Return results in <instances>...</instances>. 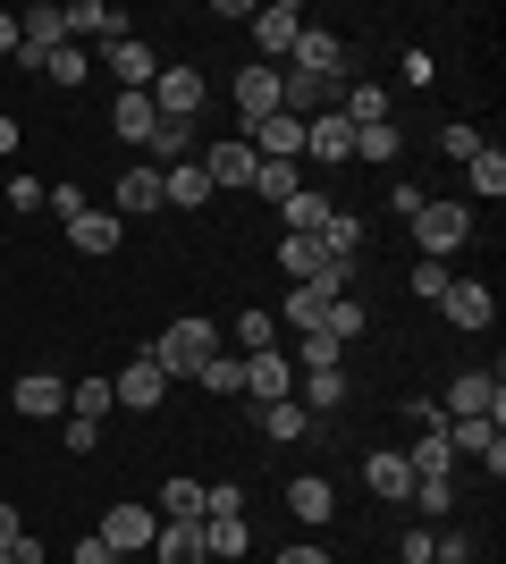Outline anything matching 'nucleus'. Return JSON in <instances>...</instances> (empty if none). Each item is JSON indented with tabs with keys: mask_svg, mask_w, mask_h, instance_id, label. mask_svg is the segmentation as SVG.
I'll return each mask as SVG.
<instances>
[{
	"mask_svg": "<svg viewBox=\"0 0 506 564\" xmlns=\"http://www.w3.org/2000/svg\"><path fill=\"white\" fill-rule=\"evenodd\" d=\"M212 354H219V329H212V321H169V329L152 337V362H161V379H194Z\"/></svg>",
	"mask_w": 506,
	"mask_h": 564,
	"instance_id": "obj_1",
	"label": "nucleus"
},
{
	"mask_svg": "<svg viewBox=\"0 0 506 564\" xmlns=\"http://www.w3.org/2000/svg\"><path fill=\"white\" fill-rule=\"evenodd\" d=\"M448 422H506V379L498 371H456L448 379V397H439Z\"/></svg>",
	"mask_w": 506,
	"mask_h": 564,
	"instance_id": "obj_2",
	"label": "nucleus"
},
{
	"mask_svg": "<svg viewBox=\"0 0 506 564\" xmlns=\"http://www.w3.org/2000/svg\"><path fill=\"white\" fill-rule=\"evenodd\" d=\"M413 245H422V261H456L473 245V212L464 203H422L413 212Z\"/></svg>",
	"mask_w": 506,
	"mask_h": 564,
	"instance_id": "obj_3",
	"label": "nucleus"
},
{
	"mask_svg": "<svg viewBox=\"0 0 506 564\" xmlns=\"http://www.w3.org/2000/svg\"><path fill=\"white\" fill-rule=\"evenodd\" d=\"M245 25H254V59H262V68H279V59L295 51V34H304V9H295V0H262Z\"/></svg>",
	"mask_w": 506,
	"mask_h": 564,
	"instance_id": "obj_4",
	"label": "nucleus"
},
{
	"mask_svg": "<svg viewBox=\"0 0 506 564\" xmlns=\"http://www.w3.org/2000/svg\"><path fill=\"white\" fill-rule=\"evenodd\" d=\"M101 540H110V556H152L161 514H152V506H136V497H119V506L101 514Z\"/></svg>",
	"mask_w": 506,
	"mask_h": 564,
	"instance_id": "obj_5",
	"label": "nucleus"
},
{
	"mask_svg": "<svg viewBox=\"0 0 506 564\" xmlns=\"http://www.w3.org/2000/svg\"><path fill=\"white\" fill-rule=\"evenodd\" d=\"M194 161H203V177H212V194H245V186H254V169H262V161H254V143H245V135H228V143H203Z\"/></svg>",
	"mask_w": 506,
	"mask_h": 564,
	"instance_id": "obj_6",
	"label": "nucleus"
},
{
	"mask_svg": "<svg viewBox=\"0 0 506 564\" xmlns=\"http://www.w3.org/2000/svg\"><path fill=\"white\" fill-rule=\"evenodd\" d=\"M212 101V85H203V68H186V59H169L161 76H152V110L161 118H194Z\"/></svg>",
	"mask_w": 506,
	"mask_h": 564,
	"instance_id": "obj_7",
	"label": "nucleus"
},
{
	"mask_svg": "<svg viewBox=\"0 0 506 564\" xmlns=\"http://www.w3.org/2000/svg\"><path fill=\"white\" fill-rule=\"evenodd\" d=\"M228 101H237V118H245V127H262V118L279 110V68L245 59V68H237V85H228Z\"/></svg>",
	"mask_w": 506,
	"mask_h": 564,
	"instance_id": "obj_8",
	"label": "nucleus"
},
{
	"mask_svg": "<svg viewBox=\"0 0 506 564\" xmlns=\"http://www.w3.org/2000/svg\"><path fill=\"white\" fill-rule=\"evenodd\" d=\"M245 397H254V404H279V397H295V362H288V346L245 354Z\"/></svg>",
	"mask_w": 506,
	"mask_h": 564,
	"instance_id": "obj_9",
	"label": "nucleus"
},
{
	"mask_svg": "<svg viewBox=\"0 0 506 564\" xmlns=\"http://www.w3.org/2000/svg\"><path fill=\"white\" fill-rule=\"evenodd\" d=\"M18 413L25 422H68V379L60 371H25L18 379Z\"/></svg>",
	"mask_w": 506,
	"mask_h": 564,
	"instance_id": "obj_10",
	"label": "nucleus"
},
{
	"mask_svg": "<svg viewBox=\"0 0 506 564\" xmlns=\"http://www.w3.org/2000/svg\"><path fill=\"white\" fill-rule=\"evenodd\" d=\"M448 447H456V464L473 455V464H482L489 480L506 471V438H498V422H448Z\"/></svg>",
	"mask_w": 506,
	"mask_h": 564,
	"instance_id": "obj_11",
	"label": "nucleus"
},
{
	"mask_svg": "<svg viewBox=\"0 0 506 564\" xmlns=\"http://www.w3.org/2000/svg\"><path fill=\"white\" fill-rule=\"evenodd\" d=\"M439 312H448L456 329H473V337H482L489 321H498V295H489L482 279H456V286H448V295H439Z\"/></svg>",
	"mask_w": 506,
	"mask_h": 564,
	"instance_id": "obj_12",
	"label": "nucleus"
},
{
	"mask_svg": "<svg viewBox=\"0 0 506 564\" xmlns=\"http://www.w3.org/2000/svg\"><path fill=\"white\" fill-rule=\"evenodd\" d=\"M101 68L119 76L127 94H152V76H161V68H152V43H136V34H119V43H101Z\"/></svg>",
	"mask_w": 506,
	"mask_h": 564,
	"instance_id": "obj_13",
	"label": "nucleus"
},
{
	"mask_svg": "<svg viewBox=\"0 0 506 564\" xmlns=\"http://www.w3.org/2000/svg\"><path fill=\"white\" fill-rule=\"evenodd\" d=\"M288 68H295V76H346V43H337V34H321V25H304V34H295V51H288Z\"/></svg>",
	"mask_w": 506,
	"mask_h": 564,
	"instance_id": "obj_14",
	"label": "nucleus"
},
{
	"mask_svg": "<svg viewBox=\"0 0 506 564\" xmlns=\"http://www.w3.org/2000/svg\"><path fill=\"white\" fill-rule=\"evenodd\" d=\"M346 295L337 279H313V286H288V329L295 337H321V321H330V304Z\"/></svg>",
	"mask_w": 506,
	"mask_h": 564,
	"instance_id": "obj_15",
	"label": "nucleus"
},
{
	"mask_svg": "<svg viewBox=\"0 0 506 564\" xmlns=\"http://www.w3.org/2000/svg\"><path fill=\"white\" fill-rule=\"evenodd\" d=\"M245 143H254V161H304V127H295L288 110H270L262 127H245Z\"/></svg>",
	"mask_w": 506,
	"mask_h": 564,
	"instance_id": "obj_16",
	"label": "nucleus"
},
{
	"mask_svg": "<svg viewBox=\"0 0 506 564\" xmlns=\"http://www.w3.org/2000/svg\"><path fill=\"white\" fill-rule=\"evenodd\" d=\"M127 34V9L110 0H68V43H119Z\"/></svg>",
	"mask_w": 506,
	"mask_h": 564,
	"instance_id": "obj_17",
	"label": "nucleus"
},
{
	"mask_svg": "<svg viewBox=\"0 0 506 564\" xmlns=\"http://www.w3.org/2000/svg\"><path fill=\"white\" fill-rule=\"evenodd\" d=\"M203 203H212L203 161H169V169H161V212H203Z\"/></svg>",
	"mask_w": 506,
	"mask_h": 564,
	"instance_id": "obj_18",
	"label": "nucleus"
},
{
	"mask_svg": "<svg viewBox=\"0 0 506 564\" xmlns=\"http://www.w3.org/2000/svg\"><path fill=\"white\" fill-rule=\"evenodd\" d=\"M304 161H321V169H346L355 161V127H346V118H313V127H304Z\"/></svg>",
	"mask_w": 506,
	"mask_h": 564,
	"instance_id": "obj_19",
	"label": "nucleus"
},
{
	"mask_svg": "<svg viewBox=\"0 0 506 564\" xmlns=\"http://www.w3.org/2000/svg\"><path fill=\"white\" fill-rule=\"evenodd\" d=\"M110 397H119V404H136V413H161V397H169L161 362H152V354H144V362H127V371L110 379Z\"/></svg>",
	"mask_w": 506,
	"mask_h": 564,
	"instance_id": "obj_20",
	"label": "nucleus"
},
{
	"mask_svg": "<svg viewBox=\"0 0 506 564\" xmlns=\"http://www.w3.org/2000/svg\"><path fill=\"white\" fill-rule=\"evenodd\" d=\"M119 236H127V219H119V212H94V203L68 219V245H76V253H94V261L119 253Z\"/></svg>",
	"mask_w": 506,
	"mask_h": 564,
	"instance_id": "obj_21",
	"label": "nucleus"
},
{
	"mask_svg": "<svg viewBox=\"0 0 506 564\" xmlns=\"http://www.w3.org/2000/svg\"><path fill=\"white\" fill-rule=\"evenodd\" d=\"M110 212L119 219H144V212H161V169H119V194H110Z\"/></svg>",
	"mask_w": 506,
	"mask_h": 564,
	"instance_id": "obj_22",
	"label": "nucleus"
},
{
	"mask_svg": "<svg viewBox=\"0 0 506 564\" xmlns=\"http://www.w3.org/2000/svg\"><path fill=\"white\" fill-rule=\"evenodd\" d=\"M254 430L279 438V447H295V438H313V413H304L295 397H279V404H254Z\"/></svg>",
	"mask_w": 506,
	"mask_h": 564,
	"instance_id": "obj_23",
	"label": "nucleus"
},
{
	"mask_svg": "<svg viewBox=\"0 0 506 564\" xmlns=\"http://www.w3.org/2000/svg\"><path fill=\"white\" fill-rule=\"evenodd\" d=\"M288 514L295 522H330L337 514V489L321 480V471H295V480H288Z\"/></svg>",
	"mask_w": 506,
	"mask_h": 564,
	"instance_id": "obj_24",
	"label": "nucleus"
},
{
	"mask_svg": "<svg viewBox=\"0 0 506 564\" xmlns=\"http://www.w3.org/2000/svg\"><path fill=\"white\" fill-rule=\"evenodd\" d=\"M330 212H337L330 194L304 186V194H288V203H279V228H288V236H321V228H330Z\"/></svg>",
	"mask_w": 506,
	"mask_h": 564,
	"instance_id": "obj_25",
	"label": "nucleus"
},
{
	"mask_svg": "<svg viewBox=\"0 0 506 564\" xmlns=\"http://www.w3.org/2000/svg\"><path fill=\"white\" fill-rule=\"evenodd\" d=\"M245 547H254L245 514H203V556H212V564H237Z\"/></svg>",
	"mask_w": 506,
	"mask_h": 564,
	"instance_id": "obj_26",
	"label": "nucleus"
},
{
	"mask_svg": "<svg viewBox=\"0 0 506 564\" xmlns=\"http://www.w3.org/2000/svg\"><path fill=\"white\" fill-rule=\"evenodd\" d=\"M406 471H413V480H456V447H448V430H422L413 455H406Z\"/></svg>",
	"mask_w": 506,
	"mask_h": 564,
	"instance_id": "obj_27",
	"label": "nucleus"
},
{
	"mask_svg": "<svg viewBox=\"0 0 506 564\" xmlns=\"http://www.w3.org/2000/svg\"><path fill=\"white\" fill-rule=\"evenodd\" d=\"M363 489H372V497H397V506H406V497H413V471H406V455H397V447H380L372 464H363Z\"/></svg>",
	"mask_w": 506,
	"mask_h": 564,
	"instance_id": "obj_28",
	"label": "nucleus"
},
{
	"mask_svg": "<svg viewBox=\"0 0 506 564\" xmlns=\"http://www.w3.org/2000/svg\"><path fill=\"white\" fill-rule=\"evenodd\" d=\"M152 556H161V564H212V556H203V522H161Z\"/></svg>",
	"mask_w": 506,
	"mask_h": 564,
	"instance_id": "obj_29",
	"label": "nucleus"
},
{
	"mask_svg": "<svg viewBox=\"0 0 506 564\" xmlns=\"http://www.w3.org/2000/svg\"><path fill=\"white\" fill-rule=\"evenodd\" d=\"M152 118H161V110H152V94H119V101H110V135H119V143H144Z\"/></svg>",
	"mask_w": 506,
	"mask_h": 564,
	"instance_id": "obj_30",
	"label": "nucleus"
},
{
	"mask_svg": "<svg viewBox=\"0 0 506 564\" xmlns=\"http://www.w3.org/2000/svg\"><path fill=\"white\" fill-rule=\"evenodd\" d=\"M194 388H203V397H245V354H212V362H203V371H194Z\"/></svg>",
	"mask_w": 506,
	"mask_h": 564,
	"instance_id": "obj_31",
	"label": "nucleus"
},
{
	"mask_svg": "<svg viewBox=\"0 0 506 564\" xmlns=\"http://www.w3.org/2000/svg\"><path fill=\"white\" fill-rule=\"evenodd\" d=\"M144 152L152 161H194V118H152Z\"/></svg>",
	"mask_w": 506,
	"mask_h": 564,
	"instance_id": "obj_32",
	"label": "nucleus"
},
{
	"mask_svg": "<svg viewBox=\"0 0 506 564\" xmlns=\"http://www.w3.org/2000/svg\"><path fill=\"white\" fill-rule=\"evenodd\" d=\"M110 404H119V397H110V379H94V371L68 379V422H94V430H101V413H110Z\"/></svg>",
	"mask_w": 506,
	"mask_h": 564,
	"instance_id": "obj_33",
	"label": "nucleus"
},
{
	"mask_svg": "<svg viewBox=\"0 0 506 564\" xmlns=\"http://www.w3.org/2000/svg\"><path fill=\"white\" fill-rule=\"evenodd\" d=\"M245 194H262L270 212H279L288 194H304V169H295V161H262V169H254V186H245Z\"/></svg>",
	"mask_w": 506,
	"mask_h": 564,
	"instance_id": "obj_34",
	"label": "nucleus"
},
{
	"mask_svg": "<svg viewBox=\"0 0 506 564\" xmlns=\"http://www.w3.org/2000/svg\"><path fill=\"white\" fill-rule=\"evenodd\" d=\"M388 101H397V94H380V85H346L337 118H346V127H388Z\"/></svg>",
	"mask_w": 506,
	"mask_h": 564,
	"instance_id": "obj_35",
	"label": "nucleus"
},
{
	"mask_svg": "<svg viewBox=\"0 0 506 564\" xmlns=\"http://www.w3.org/2000/svg\"><path fill=\"white\" fill-rule=\"evenodd\" d=\"M321 253H330L337 270H355V253H363V219H355V212H330V228H321Z\"/></svg>",
	"mask_w": 506,
	"mask_h": 564,
	"instance_id": "obj_36",
	"label": "nucleus"
},
{
	"mask_svg": "<svg viewBox=\"0 0 506 564\" xmlns=\"http://www.w3.org/2000/svg\"><path fill=\"white\" fill-rule=\"evenodd\" d=\"M464 186L482 194V203H498V194H506V152H489V143H482V152L464 161Z\"/></svg>",
	"mask_w": 506,
	"mask_h": 564,
	"instance_id": "obj_37",
	"label": "nucleus"
},
{
	"mask_svg": "<svg viewBox=\"0 0 506 564\" xmlns=\"http://www.w3.org/2000/svg\"><path fill=\"white\" fill-rule=\"evenodd\" d=\"M304 413H337V404H346V362H337V371H304Z\"/></svg>",
	"mask_w": 506,
	"mask_h": 564,
	"instance_id": "obj_38",
	"label": "nucleus"
},
{
	"mask_svg": "<svg viewBox=\"0 0 506 564\" xmlns=\"http://www.w3.org/2000/svg\"><path fill=\"white\" fill-rule=\"evenodd\" d=\"M161 522H203V480H161Z\"/></svg>",
	"mask_w": 506,
	"mask_h": 564,
	"instance_id": "obj_39",
	"label": "nucleus"
},
{
	"mask_svg": "<svg viewBox=\"0 0 506 564\" xmlns=\"http://www.w3.org/2000/svg\"><path fill=\"white\" fill-rule=\"evenodd\" d=\"M363 321H372V312H363L355 295H337V304H330V321H321V337H330V346H355V337H363Z\"/></svg>",
	"mask_w": 506,
	"mask_h": 564,
	"instance_id": "obj_40",
	"label": "nucleus"
},
{
	"mask_svg": "<svg viewBox=\"0 0 506 564\" xmlns=\"http://www.w3.org/2000/svg\"><path fill=\"white\" fill-rule=\"evenodd\" d=\"M397 152H406L397 118H388V127H355V161H397Z\"/></svg>",
	"mask_w": 506,
	"mask_h": 564,
	"instance_id": "obj_41",
	"label": "nucleus"
},
{
	"mask_svg": "<svg viewBox=\"0 0 506 564\" xmlns=\"http://www.w3.org/2000/svg\"><path fill=\"white\" fill-rule=\"evenodd\" d=\"M406 506H422V522H448L456 514V480H413Z\"/></svg>",
	"mask_w": 506,
	"mask_h": 564,
	"instance_id": "obj_42",
	"label": "nucleus"
},
{
	"mask_svg": "<svg viewBox=\"0 0 506 564\" xmlns=\"http://www.w3.org/2000/svg\"><path fill=\"white\" fill-rule=\"evenodd\" d=\"M237 346L245 354H270V346H279V312H237Z\"/></svg>",
	"mask_w": 506,
	"mask_h": 564,
	"instance_id": "obj_43",
	"label": "nucleus"
},
{
	"mask_svg": "<svg viewBox=\"0 0 506 564\" xmlns=\"http://www.w3.org/2000/svg\"><path fill=\"white\" fill-rule=\"evenodd\" d=\"M448 286H456V270H448V261H422V253H413V295H422V304H439Z\"/></svg>",
	"mask_w": 506,
	"mask_h": 564,
	"instance_id": "obj_44",
	"label": "nucleus"
},
{
	"mask_svg": "<svg viewBox=\"0 0 506 564\" xmlns=\"http://www.w3.org/2000/svg\"><path fill=\"white\" fill-rule=\"evenodd\" d=\"M346 362V346H330V337H295V371H337Z\"/></svg>",
	"mask_w": 506,
	"mask_h": 564,
	"instance_id": "obj_45",
	"label": "nucleus"
},
{
	"mask_svg": "<svg viewBox=\"0 0 506 564\" xmlns=\"http://www.w3.org/2000/svg\"><path fill=\"white\" fill-rule=\"evenodd\" d=\"M43 76H51V85H85V51H76V43H60V51L43 59Z\"/></svg>",
	"mask_w": 506,
	"mask_h": 564,
	"instance_id": "obj_46",
	"label": "nucleus"
},
{
	"mask_svg": "<svg viewBox=\"0 0 506 564\" xmlns=\"http://www.w3.org/2000/svg\"><path fill=\"white\" fill-rule=\"evenodd\" d=\"M439 152H448V161H473V152H482V135H473L464 118H448V127H439Z\"/></svg>",
	"mask_w": 506,
	"mask_h": 564,
	"instance_id": "obj_47",
	"label": "nucleus"
},
{
	"mask_svg": "<svg viewBox=\"0 0 506 564\" xmlns=\"http://www.w3.org/2000/svg\"><path fill=\"white\" fill-rule=\"evenodd\" d=\"M43 203H51V186H43V177H25V169H18V186H9V212H43Z\"/></svg>",
	"mask_w": 506,
	"mask_h": 564,
	"instance_id": "obj_48",
	"label": "nucleus"
},
{
	"mask_svg": "<svg viewBox=\"0 0 506 564\" xmlns=\"http://www.w3.org/2000/svg\"><path fill=\"white\" fill-rule=\"evenodd\" d=\"M203 514H245V489H237V480H219V489H203Z\"/></svg>",
	"mask_w": 506,
	"mask_h": 564,
	"instance_id": "obj_49",
	"label": "nucleus"
},
{
	"mask_svg": "<svg viewBox=\"0 0 506 564\" xmlns=\"http://www.w3.org/2000/svg\"><path fill=\"white\" fill-rule=\"evenodd\" d=\"M431 547H439V564H473V540H464V531H431Z\"/></svg>",
	"mask_w": 506,
	"mask_h": 564,
	"instance_id": "obj_50",
	"label": "nucleus"
},
{
	"mask_svg": "<svg viewBox=\"0 0 506 564\" xmlns=\"http://www.w3.org/2000/svg\"><path fill=\"white\" fill-rule=\"evenodd\" d=\"M60 438H68V455H94V447H101L94 422H60Z\"/></svg>",
	"mask_w": 506,
	"mask_h": 564,
	"instance_id": "obj_51",
	"label": "nucleus"
},
{
	"mask_svg": "<svg viewBox=\"0 0 506 564\" xmlns=\"http://www.w3.org/2000/svg\"><path fill=\"white\" fill-rule=\"evenodd\" d=\"M68 564H119V556H110V540H101V531H85V540H76V556Z\"/></svg>",
	"mask_w": 506,
	"mask_h": 564,
	"instance_id": "obj_52",
	"label": "nucleus"
},
{
	"mask_svg": "<svg viewBox=\"0 0 506 564\" xmlns=\"http://www.w3.org/2000/svg\"><path fill=\"white\" fill-rule=\"evenodd\" d=\"M431 76H439V59H431L422 43H413V51H406V85H431Z\"/></svg>",
	"mask_w": 506,
	"mask_h": 564,
	"instance_id": "obj_53",
	"label": "nucleus"
},
{
	"mask_svg": "<svg viewBox=\"0 0 506 564\" xmlns=\"http://www.w3.org/2000/svg\"><path fill=\"white\" fill-rule=\"evenodd\" d=\"M406 564H439V547H431V531H406V547H397Z\"/></svg>",
	"mask_w": 506,
	"mask_h": 564,
	"instance_id": "obj_54",
	"label": "nucleus"
},
{
	"mask_svg": "<svg viewBox=\"0 0 506 564\" xmlns=\"http://www.w3.org/2000/svg\"><path fill=\"white\" fill-rule=\"evenodd\" d=\"M279 564H330V547H321V540H295V547H279Z\"/></svg>",
	"mask_w": 506,
	"mask_h": 564,
	"instance_id": "obj_55",
	"label": "nucleus"
},
{
	"mask_svg": "<svg viewBox=\"0 0 506 564\" xmlns=\"http://www.w3.org/2000/svg\"><path fill=\"white\" fill-rule=\"evenodd\" d=\"M0 59H18V18L0 9Z\"/></svg>",
	"mask_w": 506,
	"mask_h": 564,
	"instance_id": "obj_56",
	"label": "nucleus"
},
{
	"mask_svg": "<svg viewBox=\"0 0 506 564\" xmlns=\"http://www.w3.org/2000/svg\"><path fill=\"white\" fill-rule=\"evenodd\" d=\"M18 531H25V522H18V506H0V547H18Z\"/></svg>",
	"mask_w": 506,
	"mask_h": 564,
	"instance_id": "obj_57",
	"label": "nucleus"
},
{
	"mask_svg": "<svg viewBox=\"0 0 506 564\" xmlns=\"http://www.w3.org/2000/svg\"><path fill=\"white\" fill-rule=\"evenodd\" d=\"M9 152H18V118L0 110V161H9Z\"/></svg>",
	"mask_w": 506,
	"mask_h": 564,
	"instance_id": "obj_58",
	"label": "nucleus"
},
{
	"mask_svg": "<svg viewBox=\"0 0 506 564\" xmlns=\"http://www.w3.org/2000/svg\"><path fill=\"white\" fill-rule=\"evenodd\" d=\"M0 564H18V556H9V547H0Z\"/></svg>",
	"mask_w": 506,
	"mask_h": 564,
	"instance_id": "obj_59",
	"label": "nucleus"
}]
</instances>
